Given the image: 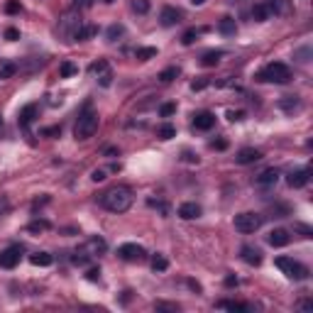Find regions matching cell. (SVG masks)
Listing matches in <instances>:
<instances>
[{"label":"cell","mask_w":313,"mask_h":313,"mask_svg":"<svg viewBox=\"0 0 313 313\" xmlns=\"http://www.w3.org/2000/svg\"><path fill=\"white\" fill-rule=\"evenodd\" d=\"M223 57H225V52H223V49H215V52H206V54H203V59H201V64H203V66H215V64H218Z\"/></svg>","instance_id":"cell-22"},{"label":"cell","mask_w":313,"mask_h":313,"mask_svg":"<svg viewBox=\"0 0 313 313\" xmlns=\"http://www.w3.org/2000/svg\"><path fill=\"white\" fill-rule=\"evenodd\" d=\"M198 215H201V206H198V203L189 201V203H181V206H179V218L194 220V218H198Z\"/></svg>","instance_id":"cell-18"},{"label":"cell","mask_w":313,"mask_h":313,"mask_svg":"<svg viewBox=\"0 0 313 313\" xmlns=\"http://www.w3.org/2000/svg\"><path fill=\"white\" fill-rule=\"evenodd\" d=\"M15 71H18V66H15V64H5V66H0V78H10V76H15Z\"/></svg>","instance_id":"cell-36"},{"label":"cell","mask_w":313,"mask_h":313,"mask_svg":"<svg viewBox=\"0 0 313 313\" xmlns=\"http://www.w3.org/2000/svg\"><path fill=\"white\" fill-rule=\"evenodd\" d=\"M20 259H22V247L20 245H10L0 252V267L3 269H15L20 264Z\"/></svg>","instance_id":"cell-7"},{"label":"cell","mask_w":313,"mask_h":313,"mask_svg":"<svg viewBox=\"0 0 313 313\" xmlns=\"http://www.w3.org/2000/svg\"><path fill=\"white\" fill-rule=\"evenodd\" d=\"M198 35H203V30H196V27H194V30H186L184 37H181V44H186V47L194 44V42L198 39Z\"/></svg>","instance_id":"cell-30"},{"label":"cell","mask_w":313,"mask_h":313,"mask_svg":"<svg viewBox=\"0 0 313 313\" xmlns=\"http://www.w3.org/2000/svg\"><path fill=\"white\" fill-rule=\"evenodd\" d=\"M213 125H215V115H213V113L203 110V113H196V115H194V127H196V130H203V132H206V130H211Z\"/></svg>","instance_id":"cell-16"},{"label":"cell","mask_w":313,"mask_h":313,"mask_svg":"<svg viewBox=\"0 0 313 313\" xmlns=\"http://www.w3.org/2000/svg\"><path fill=\"white\" fill-rule=\"evenodd\" d=\"M264 218L259 213H252V211H245L240 215H235V230L242 233V235H250V233H257L262 228Z\"/></svg>","instance_id":"cell-5"},{"label":"cell","mask_w":313,"mask_h":313,"mask_svg":"<svg viewBox=\"0 0 313 313\" xmlns=\"http://www.w3.org/2000/svg\"><path fill=\"white\" fill-rule=\"evenodd\" d=\"M88 250H91L93 254H103V252L108 250V245H105L103 237H91V240H88Z\"/></svg>","instance_id":"cell-25"},{"label":"cell","mask_w":313,"mask_h":313,"mask_svg":"<svg viewBox=\"0 0 313 313\" xmlns=\"http://www.w3.org/2000/svg\"><path fill=\"white\" fill-rule=\"evenodd\" d=\"M225 284H228V286H235V284H237V279H235V276H228V279H225Z\"/></svg>","instance_id":"cell-48"},{"label":"cell","mask_w":313,"mask_h":313,"mask_svg":"<svg viewBox=\"0 0 313 313\" xmlns=\"http://www.w3.org/2000/svg\"><path fill=\"white\" fill-rule=\"evenodd\" d=\"M259 159H262V152H259V149H254V147H245V149H240V152L235 154V162H237V164H242V167L254 164V162H259Z\"/></svg>","instance_id":"cell-10"},{"label":"cell","mask_w":313,"mask_h":313,"mask_svg":"<svg viewBox=\"0 0 313 313\" xmlns=\"http://www.w3.org/2000/svg\"><path fill=\"white\" fill-rule=\"evenodd\" d=\"M76 71H78V69H76L71 61H64V64L59 66V76H61V78H69V76H74Z\"/></svg>","instance_id":"cell-35"},{"label":"cell","mask_w":313,"mask_h":313,"mask_svg":"<svg viewBox=\"0 0 313 313\" xmlns=\"http://www.w3.org/2000/svg\"><path fill=\"white\" fill-rule=\"evenodd\" d=\"M144 254H147L144 247L137 245V242H125V245L117 247V257L125 259V262H139V259H144Z\"/></svg>","instance_id":"cell-8"},{"label":"cell","mask_w":313,"mask_h":313,"mask_svg":"<svg viewBox=\"0 0 313 313\" xmlns=\"http://www.w3.org/2000/svg\"><path fill=\"white\" fill-rule=\"evenodd\" d=\"M132 10L137 15H147L149 13V0H132Z\"/></svg>","instance_id":"cell-34"},{"label":"cell","mask_w":313,"mask_h":313,"mask_svg":"<svg viewBox=\"0 0 313 313\" xmlns=\"http://www.w3.org/2000/svg\"><path fill=\"white\" fill-rule=\"evenodd\" d=\"M174 110H176V105H174V103H164V105L159 108V113H162L164 117H169V115H172Z\"/></svg>","instance_id":"cell-40"},{"label":"cell","mask_w":313,"mask_h":313,"mask_svg":"<svg viewBox=\"0 0 313 313\" xmlns=\"http://www.w3.org/2000/svg\"><path fill=\"white\" fill-rule=\"evenodd\" d=\"M279 181V172L276 169H264L257 179H254V186L257 189H274Z\"/></svg>","instance_id":"cell-11"},{"label":"cell","mask_w":313,"mask_h":313,"mask_svg":"<svg viewBox=\"0 0 313 313\" xmlns=\"http://www.w3.org/2000/svg\"><path fill=\"white\" fill-rule=\"evenodd\" d=\"M218 30H220L223 35H228V37H230V35H235L237 25H235V20H233V18H223V20H220V25H218Z\"/></svg>","instance_id":"cell-27"},{"label":"cell","mask_w":313,"mask_h":313,"mask_svg":"<svg viewBox=\"0 0 313 313\" xmlns=\"http://www.w3.org/2000/svg\"><path fill=\"white\" fill-rule=\"evenodd\" d=\"M257 78L264 81V83H289V81H291V71H289L286 64L272 61V64H267V66L257 74Z\"/></svg>","instance_id":"cell-2"},{"label":"cell","mask_w":313,"mask_h":313,"mask_svg":"<svg viewBox=\"0 0 313 313\" xmlns=\"http://www.w3.org/2000/svg\"><path fill=\"white\" fill-rule=\"evenodd\" d=\"M83 22H81V13L74 8V10H66L64 15H61V20H59V32L64 35V37H74V32L81 27Z\"/></svg>","instance_id":"cell-6"},{"label":"cell","mask_w":313,"mask_h":313,"mask_svg":"<svg viewBox=\"0 0 313 313\" xmlns=\"http://www.w3.org/2000/svg\"><path fill=\"white\" fill-rule=\"evenodd\" d=\"M167 267H169V259L164 254H154L152 257V269L154 272H167Z\"/></svg>","instance_id":"cell-28"},{"label":"cell","mask_w":313,"mask_h":313,"mask_svg":"<svg viewBox=\"0 0 313 313\" xmlns=\"http://www.w3.org/2000/svg\"><path fill=\"white\" fill-rule=\"evenodd\" d=\"M0 127H3V115H0Z\"/></svg>","instance_id":"cell-51"},{"label":"cell","mask_w":313,"mask_h":313,"mask_svg":"<svg viewBox=\"0 0 313 313\" xmlns=\"http://www.w3.org/2000/svg\"><path fill=\"white\" fill-rule=\"evenodd\" d=\"M308 54H311V49H308V47H306V49H301V52H296V57H298V61H308V59H306Z\"/></svg>","instance_id":"cell-43"},{"label":"cell","mask_w":313,"mask_h":313,"mask_svg":"<svg viewBox=\"0 0 313 313\" xmlns=\"http://www.w3.org/2000/svg\"><path fill=\"white\" fill-rule=\"evenodd\" d=\"M240 257H242V262H247L250 267H259V264H262V252H259L257 247H252V245H245V247L240 250Z\"/></svg>","instance_id":"cell-15"},{"label":"cell","mask_w":313,"mask_h":313,"mask_svg":"<svg viewBox=\"0 0 313 313\" xmlns=\"http://www.w3.org/2000/svg\"><path fill=\"white\" fill-rule=\"evenodd\" d=\"M47 228H49V223H47V220H39V223L27 225V230H30V233H39V230H47Z\"/></svg>","instance_id":"cell-37"},{"label":"cell","mask_w":313,"mask_h":313,"mask_svg":"<svg viewBox=\"0 0 313 313\" xmlns=\"http://www.w3.org/2000/svg\"><path fill=\"white\" fill-rule=\"evenodd\" d=\"M289 240H291V235H289V230H284V228L272 230V233H269V237H267V242H269L272 247H286V245H289Z\"/></svg>","instance_id":"cell-17"},{"label":"cell","mask_w":313,"mask_h":313,"mask_svg":"<svg viewBox=\"0 0 313 313\" xmlns=\"http://www.w3.org/2000/svg\"><path fill=\"white\" fill-rule=\"evenodd\" d=\"M252 18H254L257 22H264V20H269V18H272V10H269V5H267V3H259V5H254V8H252Z\"/></svg>","instance_id":"cell-20"},{"label":"cell","mask_w":313,"mask_h":313,"mask_svg":"<svg viewBox=\"0 0 313 313\" xmlns=\"http://www.w3.org/2000/svg\"><path fill=\"white\" fill-rule=\"evenodd\" d=\"M96 32H98V27H93V25H81V27L74 32V37H71V39H78V42H83V39H91Z\"/></svg>","instance_id":"cell-21"},{"label":"cell","mask_w":313,"mask_h":313,"mask_svg":"<svg viewBox=\"0 0 313 313\" xmlns=\"http://www.w3.org/2000/svg\"><path fill=\"white\" fill-rule=\"evenodd\" d=\"M293 228H296V230H298V233H301L303 237H311V235H313V230H311L308 225H303V223H296Z\"/></svg>","instance_id":"cell-41"},{"label":"cell","mask_w":313,"mask_h":313,"mask_svg":"<svg viewBox=\"0 0 313 313\" xmlns=\"http://www.w3.org/2000/svg\"><path fill=\"white\" fill-rule=\"evenodd\" d=\"M308 179H311V169H296V172H291L289 174V186L291 189H303L306 184H308Z\"/></svg>","instance_id":"cell-14"},{"label":"cell","mask_w":313,"mask_h":313,"mask_svg":"<svg viewBox=\"0 0 313 313\" xmlns=\"http://www.w3.org/2000/svg\"><path fill=\"white\" fill-rule=\"evenodd\" d=\"M35 115H37V105H25L22 113H20V125L22 127H30V122L35 120Z\"/></svg>","instance_id":"cell-23"},{"label":"cell","mask_w":313,"mask_h":313,"mask_svg":"<svg viewBox=\"0 0 313 313\" xmlns=\"http://www.w3.org/2000/svg\"><path fill=\"white\" fill-rule=\"evenodd\" d=\"M96 130H98V115H96L91 108H86V110L78 115L76 125H74V137H76V139H88V137L96 135Z\"/></svg>","instance_id":"cell-3"},{"label":"cell","mask_w":313,"mask_h":313,"mask_svg":"<svg viewBox=\"0 0 313 313\" xmlns=\"http://www.w3.org/2000/svg\"><path fill=\"white\" fill-rule=\"evenodd\" d=\"M228 117H230L233 122H235V120H242V110H230V113H228Z\"/></svg>","instance_id":"cell-44"},{"label":"cell","mask_w":313,"mask_h":313,"mask_svg":"<svg viewBox=\"0 0 313 313\" xmlns=\"http://www.w3.org/2000/svg\"><path fill=\"white\" fill-rule=\"evenodd\" d=\"M274 264L281 269V274H286L289 279H293V281H303V279H308V269H306V264H301V262H296V259H291V257H276L274 259Z\"/></svg>","instance_id":"cell-4"},{"label":"cell","mask_w":313,"mask_h":313,"mask_svg":"<svg viewBox=\"0 0 313 313\" xmlns=\"http://www.w3.org/2000/svg\"><path fill=\"white\" fill-rule=\"evenodd\" d=\"M267 5H269L272 15H279V18H289L293 13V3H291V0H269Z\"/></svg>","instance_id":"cell-13"},{"label":"cell","mask_w":313,"mask_h":313,"mask_svg":"<svg viewBox=\"0 0 313 313\" xmlns=\"http://www.w3.org/2000/svg\"><path fill=\"white\" fill-rule=\"evenodd\" d=\"M98 276H100V272H98V269H91V272H88V279H91V281H96Z\"/></svg>","instance_id":"cell-47"},{"label":"cell","mask_w":313,"mask_h":313,"mask_svg":"<svg viewBox=\"0 0 313 313\" xmlns=\"http://www.w3.org/2000/svg\"><path fill=\"white\" fill-rule=\"evenodd\" d=\"M91 179H93V181H105V169H96V172L91 174Z\"/></svg>","instance_id":"cell-42"},{"label":"cell","mask_w":313,"mask_h":313,"mask_svg":"<svg viewBox=\"0 0 313 313\" xmlns=\"http://www.w3.org/2000/svg\"><path fill=\"white\" fill-rule=\"evenodd\" d=\"M91 74L98 76V83H100L103 88H108V86L113 83V71H110L108 61H96V64H91Z\"/></svg>","instance_id":"cell-9"},{"label":"cell","mask_w":313,"mask_h":313,"mask_svg":"<svg viewBox=\"0 0 313 313\" xmlns=\"http://www.w3.org/2000/svg\"><path fill=\"white\" fill-rule=\"evenodd\" d=\"M179 76V66H169V69H164L162 74H159V81L162 83H169V81H174Z\"/></svg>","instance_id":"cell-32"},{"label":"cell","mask_w":313,"mask_h":313,"mask_svg":"<svg viewBox=\"0 0 313 313\" xmlns=\"http://www.w3.org/2000/svg\"><path fill=\"white\" fill-rule=\"evenodd\" d=\"M5 13H8V15H15V13H20V0H10V3L5 5Z\"/></svg>","instance_id":"cell-38"},{"label":"cell","mask_w":313,"mask_h":313,"mask_svg":"<svg viewBox=\"0 0 313 313\" xmlns=\"http://www.w3.org/2000/svg\"><path fill=\"white\" fill-rule=\"evenodd\" d=\"M279 108H281L284 113H293V110L301 108V100H298V96H284V98L279 100Z\"/></svg>","instance_id":"cell-19"},{"label":"cell","mask_w":313,"mask_h":313,"mask_svg":"<svg viewBox=\"0 0 313 313\" xmlns=\"http://www.w3.org/2000/svg\"><path fill=\"white\" fill-rule=\"evenodd\" d=\"M30 262H32L35 267H49V264L54 262V257H52L49 252H35V254L30 257Z\"/></svg>","instance_id":"cell-24"},{"label":"cell","mask_w":313,"mask_h":313,"mask_svg":"<svg viewBox=\"0 0 313 313\" xmlns=\"http://www.w3.org/2000/svg\"><path fill=\"white\" fill-rule=\"evenodd\" d=\"M135 57H137L139 61H147V59H154V57H156V49H154V47H142V49L135 52Z\"/></svg>","instance_id":"cell-31"},{"label":"cell","mask_w":313,"mask_h":313,"mask_svg":"<svg viewBox=\"0 0 313 313\" xmlns=\"http://www.w3.org/2000/svg\"><path fill=\"white\" fill-rule=\"evenodd\" d=\"M61 132V127H47L44 130V135H59Z\"/></svg>","instance_id":"cell-45"},{"label":"cell","mask_w":313,"mask_h":313,"mask_svg":"<svg viewBox=\"0 0 313 313\" xmlns=\"http://www.w3.org/2000/svg\"><path fill=\"white\" fill-rule=\"evenodd\" d=\"M213 147H215V149H225L228 142H225V139H218V142H213Z\"/></svg>","instance_id":"cell-46"},{"label":"cell","mask_w":313,"mask_h":313,"mask_svg":"<svg viewBox=\"0 0 313 313\" xmlns=\"http://www.w3.org/2000/svg\"><path fill=\"white\" fill-rule=\"evenodd\" d=\"M159 22H162L164 27L179 25V22H181V10H176V8H172V5H164V8H162V15H159Z\"/></svg>","instance_id":"cell-12"},{"label":"cell","mask_w":313,"mask_h":313,"mask_svg":"<svg viewBox=\"0 0 313 313\" xmlns=\"http://www.w3.org/2000/svg\"><path fill=\"white\" fill-rule=\"evenodd\" d=\"M174 135H176V127L169 125V122H164V125L156 127V137H159V139H172Z\"/></svg>","instance_id":"cell-26"},{"label":"cell","mask_w":313,"mask_h":313,"mask_svg":"<svg viewBox=\"0 0 313 313\" xmlns=\"http://www.w3.org/2000/svg\"><path fill=\"white\" fill-rule=\"evenodd\" d=\"M78 3H81V5H88V3H91V0H76V5H78Z\"/></svg>","instance_id":"cell-50"},{"label":"cell","mask_w":313,"mask_h":313,"mask_svg":"<svg viewBox=\"0 0 313 313\" xmlns=\"http://www.w3.org/2000/svg\"><path fill=\"white\" fill-rule=\"evenodd\" d=\"M220 308H228V311H250L252 306H247V303H237V301H220L218 303Z\"/></svg>","instance_id":"cell-33"},{"label":"cell","mask_w":313,"mask_h":313,"mask_svg":"<svg viewBox=\"0 0 313 313\" xmlns=\"http://www.w3.org/2000/svg\"><path fill=\"white\" fill-rule=\"evenodd\" d=\"M191 3H194V5H203V3H206V0H191Z\"/></svg>","instance_id":"cell-49"},{"label":"cell","mask_w":313,"mask_h":313,"mask_svg":"<svg viewBox=\"0 0 313 313\" xmlns=\"http://www.w3.org/2000/svg\"><path fill=\"white\" fill-rule=\"evenodd\" d=\"M132 201H135V196L127 186H113L105 194H100V206L110 213H125L132 206Z\"/></svg>","instance_id":"cell-1"},{"label":"cell","mask_w":313,"mask_h":313,"mask_svg":"<svg viewBox=\"0 0 313 313\" xmlns=\"http://www.w3.org/2000/svg\"><path fill=\"white\" fill-rule=\"evenodd\" d=\"M122 35H125V27H122V25H110L108 32H105L108 42H117V37H122Z\"/></svg>","instance_id":"cell-29"},{"label":"cell","mask_w":313,"mask_h":313,"mask_svg":"<svg viewBox=\"0 0 313 313\" xmlns=\"http://www.w3.org/2000/svg\"><path fill=\"white\" fill-rule=\"evenodd\" d=\"M5 39H8V42H15V39H20V32H18L15 27H8V30H5Z\"/></svg>","instance_id":"cell-39"}]
</instances>
